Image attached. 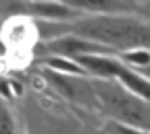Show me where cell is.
<instances>
[{"label":"cell","mask_w":150,"mask_h":134,"mask_svg":"<svg viewBox=\"0 0 150 134\" xmlns=\"http://www.w3.org/2000/svg\"><path fill=\"white\" fill-rule=\"evenodd\" d=\"M105 132H107V134H150L148 130L123 126V124H117V122H111V120L105 124Z\"/></svg>","instance_id":"52a82bcc"},{"label":"cell","mask_w":150,"mask_h":134,"mask_svg":"<svg viewBox=\"0 0 150 134\" xmlns=\"http://www.w3.org/2000/svg\"><path fill=\"white\" fill-rule=\"evenodd\" d=\"M45 50L50 56H62V58H80V56H117V52L91 41L86 37H80L76 33H64L56 39H50L45 43Z\"/></svg>","instance_id":"3957f363"},{"label":"cell","mask_w":150,"mask_h":134,"mask_svg":"<svg viewBox=\"0 0 150 134\" xmlns=\"http://www.w3.org/2000/svg\"><path fill=\"white\" fill-rule=\"evenodd\" d=\"M136 72H138V74H142L144 78H148V81H150V66H146V68H142V70H136Z\"/></svg>","instance_id":"ba28073f"},{"label":"cell","mask_w":150,"mask_h":134,"mask_svg":"<svg viewBox=\"0 0 150 134\" xmlns=\"http://www.w3.org/2000/svg\"><path fill=\"white\" fill-rule=\"evenodd\" d=\"M31 13H35L39 17V21L45 23H72L78 21L80 11H76L72 4H64V2H33L29 4Z\"/></svg>","instance_id":"277c9868"},{"label":"cell","mask_w":150,"mask_h":134,"mask_svg":"<svg viewBox=\"0 0 150 134\" xmlns=\"http://www.w3.org/2000/svg\"><path fill=\"white\" fill-rule=\"evenodd\" d=\"M117 60L123 62L125 66H129L132 70H142L146 66H150V50H129V52H121L117 54Z\"/></svg>","instance_id":"8992f818"},{"label":"cell","mask_w":150,"mask_h":134,"mask_svg":"<svg viewBox=\"0 0 150 134\" xmlns=\"http://www.w3.org/2000/svg\"><path fill=\"white\" fill-rule=\"evenodd\" d=\"M70 33L97 41L117 54L129 50H150V21L107 13V15H91L88 19H78L70 23Z\"/></svg>","instance_id":"6da1fadb"},{"label":"cell","mask_w":150,"mask_h":134,"mask_svg":"<svg viewBox=\"0 0 150 134\" xmlns=\"http://www.w3.org/2000/svg\"><path fill=\"white\" fill-rule=\"evenodd\" d=\"M43 66L50 72H60V74H70V76H86V72L80 68L78 62L72 58H62V56H47L43 60Z\"/></svg>","instance_id":"5b68a950"},{"label":"cell","mask_w":150,"mask_h":134,"mask_svg":"<svg viewBox=\"0 0 150 134\" xmlns=\"http://www.w3.org/2000/svg\"><path fill=\"white\" fill-rule=\"evenodd\" d=\"M95 95L103 109L111 115V122L150 132V103L138 99L113 81H97Z\"/></svg>","instance_id":"7a4b0ae2"}]
</instances>
